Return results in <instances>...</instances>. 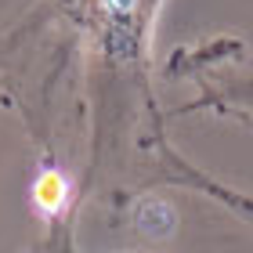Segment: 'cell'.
Instances as JSON below:
<instances>
[{
	"label": "cell",
	"mask_w": 253,
	"mask_h": 253,
	"mask_svg": "<svg viewBox=\"0 0 253 253\" xmlns=\"http://www.w3.org/2000/svg\"><path fill=\"white\" fill-rule=\"evenodd\" d=\"M33 195H37V206H40L43 213H58L62 206H65V195H69L65 177H62V174H54V170L40 174V181H37V188H33Z\"/></svg>",
	"instance_id": "cell-1"
}]
</instances>
